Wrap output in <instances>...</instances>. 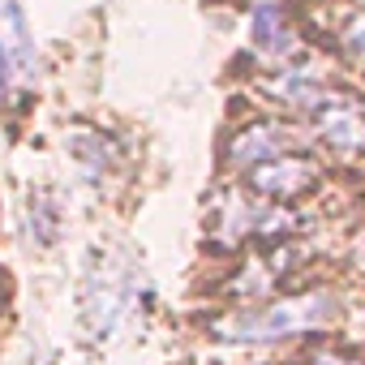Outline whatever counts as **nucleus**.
<instances>
[{"label":"nucleus","mask_w":365,"mask_h":365,"mask_svg":"<svg viewBox=\"0 0 365 365\" xmlns=\"http://www.w3.org/2000/svg\"><path fill=\"white\" fill-rule=\"evenodd\" d=\"M344 48H348L356 61H365V18H352V22L344 26Z\"/></svg>","instance_id":"10"},{"label":"nucleus","mask_w":365,"mask_h":365,"mask_svg":"<svg viewBox=\"0 0 365 365\" xmlns=\"http://www.w3.org/2000/svg\"><path fill=\"white\" fill-rule=\"evenodd\" d=\"M288 150H292V133H288L284 125H275V120H254V125H245V129L232 138L228 163L245 176L250 168H258V163H267V159H279V155H288Z\"/></svg>","instance_id":"6"},{"label":"nucleus","mask_w":365,"mask_h":365,"mask_svg":"<svg viewBox=\"0 0 365 365\" xmlns=\"http://www.w3.org/2000/svg\"><path fill=\"white\" fill-rule=\"evenodd\" d=\"M314 176H318L314 163H309L305 155L288 150V155H279V159H267V163L250 168V172H245V185H250V194H258L262 202H284V198L305 194V190L314 185Z\"/></svg>","instance_id":"5"},{"label":"nucleus","mask_w":365,"mask_h":365,"mask_svg":"<svg viewBox=\"0 0 365 365\" xmlns=\"http://www.w3.org/2000/svg\"><path fill=\"white\" fill-rule=\"evenodd\" d=\"M26 224H31L35 245H52V241H56V232H61V215H56V207H52L48 194H35V198H31Z\"/></svg>","instance_id":"9"},{"label":"nucleus","mask_w":365,"mask_h":365,"mask_svg":"<svg viewBox=\"0 0 365 365\" xmlns=\"http://www.w3.org/2000/svg\"><path fill=\"white\" fill-rule=\"evenodd\" d=\"M301 365H361V361L348 356V352H314V356H305Z\"/></svg>","instance_id":"11"},{"label":"nucleus","mask_w":365,"mask_h":365,"mask_svg":"<svg viewBox=\"0 0 365 365\" xmlns=\"http://www.w3.org/2000/svg\"><path fill=\"white\" fill-rule=\"evenodd\" d=\"M69 146H73V155H78V168L91 172V176H103V172L116 163V146H112L103 133H78Z\"/></svg>","instance_id":"8"},{"label":"nucleus","mask_w":365,"mask_h":365,"mask_svg":"<svg viewBox=\"0 0 365 365\" xmlns=\"http://www.w3.org/2000/svg\"><path fill=\"white\" fill-rule=\"evenodd\" d=\"M254 43L262 52H271V56H288L292 52V31H288L284 14L275 5H258V14H254Z\"/></svg>","instance_id":"7"},{"label":"nucleus","mask_w":365,"mask_h":365,"mask_svg":"<svg viewBox=\"0 0 365 365\" xmlns=\"http://www.w3.org/2000/svg\"><path fill=\"white\" fill-rule=\"evenodd\" d=\"M35 78V43L18 0H0V99Z\"/></svg>","instance_id":"4"},{"label":"nucleus","mask_w":365,"mask_h":365,"mask_svg":"<svg viewBox=\"0 0 365 365\" xmlns=\"http://www.w3.org/2000/svg\"><path fill=\"white\" fill-rule=\"evenodd\" d=\"M142 309V275L133 267V258H116L103 254L91 262L86 279H82V322L95 339H112L116 331H125Z\"/></svg>","instance_id":"2"},{"label":"nucleus","mask_w":365,"mask_h":365,"mask_svg":"<svg viewBox=\"0 0 365 365\" xmlns=\"http://www.w3.org/2000/svg\"><path fill=\"white\" fill-rule=\"evenodd\" d=\"M335 314H339V305L331 292H301V297L267 301L258 309L228 314V318L211 322V335L228 339V344H284V339L322 331Z\"/></svg>","instance_id":"1"},{"label":"nucleus","mask_w":365,"mask_h":365,"mask_svg":"<svg viewBox=\"0 0 365 365\" xmlns=\"http://www.w3.org/2000/svg\"><path fill=\"white\" fill-rule=\"evenodd\" d=\"M305 116L314 125V133L339 150V155H365V103L348 99L339 91H318L305 103Z\"/></svg>","instance_id":"3"}]
</instances>
